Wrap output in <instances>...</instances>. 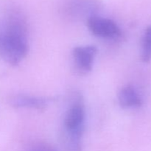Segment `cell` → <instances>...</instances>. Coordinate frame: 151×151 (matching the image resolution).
<instances>
[{
  "label": "cell",
  "instance_id": "1",
  "mask_svg": "<svg viewBox=\"0 0 151 151\" xmlns=\"http://www.w3.org/2000/svg\"><path fill=\"white\" fill-rule=\"evenodd\" d=\"M28 53L26 28L23 21L14 17L7 29L0 33V57L13 66L19 64Z\"/></svg>",
  "mask_w": 151,
  "mask_h": 151
},
{
  "label": "cell",
  "instance_id": "2",
  "mask_svg": "<svg viewBox=\"0 0 151 151\" xmlns=\"http://www.w3.org/2000/svg\"><path fill=\"white\" fill-rule=\"evenodd\" d=\"M87 25L95 36L106 38H116L122 35L120 28L113 20L92 16L88 18Z\"/></svg>",
  "mask_w": 151,
  "mask_h": 151
},
{
  "label": "cell",
  "instance_id": "3",
  "mask_svg": "<svg viewBox=\"0 0 151 151\" xmlns=\"http://www.w3.org/2000/svg\"><path fill=\"white\" fill-rule=\"evenodd\" d=\"M65 116L63 129H84L85 128V109L81 97H75Z\"/></svg>",
  "mask_w": 151,
  "mask_h": 151
},
{
  "label": "cell",
  "instance_id": "4",
  "mask_svg": "<svg viewBox=\"0 0 151 151\" xmlns=\"http://www.w3.org/2000/svg\"><path fill=\"white\" fill-rule=\"evenodd\" d=\"M97 52V49L94 46L75 47L72 55L76 69L82 74L89 72L92 69L93 62Z\"/></svg>",
  "mask_w": 151,
  "mask_h": 151
},
{
  "label": "cell",
  "instance_id": "5",
  "mask_svg": "<svg viewBox=\"0 0 151 151\" xmlns=\"http://www.w3.org/2000/svg\"><path fill=\"white\" fill-rule=\"evenodd\" d=\"M50 100L44 97L17 94L10 99V104L15 108H27L36 110H44L48 106Z\"/></svg>",
  "mask_w": 151,
  "mask_h": 151
},
{
  "label": "cell",
  "instance_id": "6",
  "mask_svg": "<svg viewBox=\"0 0 151 151\" xmlns=\"http://www.w3.org/2000/svg\"><path fill=\"white\" fill-rule=\"evenodd\" d=\"M84 129L66 130L61 133V143L67 151H82V137Z\"/></svg>",
  "mask_w": 151,
  "mask_h": 151
},
{
  "label": "cell",
  "instance_id": "7",
  "mask_svg": "<svg viewBox=\"0 0 151 151\" xmlns=\"http://www.w3.org/2000/svg\"><path fill=\"white\" fill-rule=\"evenodd\" d=\"M119 106L123 109L139 108L142 106V100L137 90L131 85L123 87L118 96Z\"/></svg>",
  "mask_w": 151,
  "mask_h": 151
},
{
  "label": "cell",
  "instance_id": "8",
  "mask_svg": "<svg viewBox=\"0 0 151 151\" xmlns=\"http://www.w3.org/2000/svg\"><path fill=\"white\" fill-rule=\"evenodd\" d=\"M141 60L147 63L151 60V25L148 26L145 31L142 42Z\"/></svg>",
  "mask_w": 151,
  "mask_h": 151
},
{
  "label": "cell",
  "instance_id": "9",
  "mask_svg": "<svg viewBox=\"0 0 151 151\" xmlns=\"http://www.w3.org/2000/svg\"><path fill=\"white\" fill-rule=\"evenodd\" d=\"M41 151H58L57 150H55V148H53V147H44V148L42 149V150Z\"/></svg>",
  "mask_w": 151,
  "mask_h": 151
}]
</instances>
